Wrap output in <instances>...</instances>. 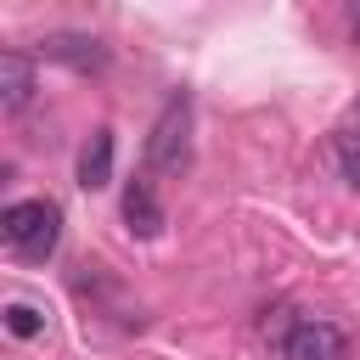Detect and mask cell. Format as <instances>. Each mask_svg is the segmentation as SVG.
Wrapping results in <instances>:
<instances>
[{
	"label": "cell",
	"instance_id": "obj_5",
	"mask_svg": "<svg viewBox=\"0 0 360 360\" xmlns=\"http://www.w3.org/2000/svg\"><path fill=\"white\" fill-rule=\"evenodd\" d=\"M34 62L22 56V51H0V107L6 112H22L28 101H34Z\"/></svg>",
	"mask_w": 360,
	"mask_h": 360
},
{
	"label": "cell",
	"instance_id": "obj_9",
	"mask_svg": "<svg viewBox=\"0 0 360 360\" xmlns=\"http://www.w3.org/2000/svg\"><path fill=\"white\" fill-rule=\"evenodd\" d=\"M338 163H343V180L360 186V135H338Z\"/></svg>",
	"mask_w": 360,
	"mask_h": 360
},
{
	"label": "cell",
	"instance_id": "obj_4",
	"mask_svg": "<svg viewBox=\"0 0 360 360\" xmlns=\"http://www.w3.org/2000/svg\"><path fill=\"white\" fill-rule=\"evenodd\" d=\"M39 56L45 62H62V68H73V73H101L107 68V45L96 39V34H45L39 39Z\"/></svg>",
	"mask_w": 360,
	"mask_h": 360
},
{
	"label": "cell",
	"instance_id": "obj_1",
	"mask_svg": "<svg viewBox=\"0 0 360 360\" xmlns=\"http://www.w3.org/2000/svg\"><path fill=\"white\" fill-rule=\"evenodd\" d=\"M146 163L169 180H180L191 169V96L174 90L163 101V112L152 118V135H146Z\"/></svg>",
	"mask_w": 360,
	"mask_h": 360
},
{
	"label": "cell",
	"instance_id": "obj_8",
	"mask_svg": "<svg viewBox=\"0 0 360 360\" xmlns=\"http://www.w3.org/2000/svg\"><path fill=\"white\" fill-rule=\"evenodd\" d=\"M39 326H45V321H39L34 304H6V332H11V338H39Z\"/></svg>",
	"mask_w": 360,
	"mask_h": 360
},
{
	"label": "cell",
	"instance_id": "obj_3",
	"mask_svg": "<svg viewBox=\"0 0 360 360\" xmlns=\"http://www.w3.org/2000/svg\"><path fill=\"white\" fill-rule=\"evenodd\" d=\"M281 354L287 360H349V338L321 315H298V326L287 332Z\"/></svg>",
	"mask_w": 360,
	"mask_h": 360
},
{
	"label": "cell",
	"instance_id": "obj_6",
	"mask_svg": "<svg viewBox=\"0 0 360 360\" xmlns=\"http://www.w3.org/2000/svg\"><path fill=\"white\" fill-rule=\"evenodd\" d=\"M124 225H129L135 236H158V231H163V208H158V197H152L146 180H129V186H124Z\"/></svg>",
	"mask_w": 360,
	"mask_h": 360
},
{
	"label": "cell",
	"instance_id": "obj_10",
	"mask_svg": "<svg viewBox=\"0 0 360 360\" xmlns=\"http://www.w3.org/2000/svg\"><path fill=\"white\" fill-rule=\"evenodd\" d=\"M349 34H354V45H360V0L349 6Z\"/></svg>",
	"mask_w": 360,
	"mask_h": 360
},
{
	"label": "cell",
	"instance_id": "obj_2",
	"mask_svg": "<svg viewBox=\"0 0 360 360\" xmlns=\"http://www.w3.org/2000/svg\"><path fill=\"white\" fill-rule=\"evenodd\" d=\"M0 236L22 253V259H51L56 253V242H62V208L56 202H45V197H28V202H11L6 214H0Z\"/></svg>",
	"mask_w": 360,
	"mask_h": 360
},
{
	"label": "cell",
	"instance_id": "obj_7",
	"mask_svg": "<svg viewBox=\"0 0 360 360\" xmlns=\"http://www.w3.org/2000/svg\"><path fill=\"white\" fill-rule=\"evenodd\" d=\"M112 180V129H96L79 152V186L84 191H101Z\"/></svg>",
	"mask_w": 360,
	"mask_h": 360
}]
</instances>
